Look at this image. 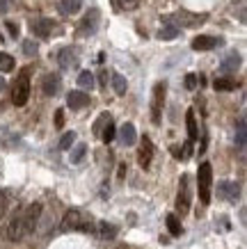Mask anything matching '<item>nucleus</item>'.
Segmentation results:
<instances>
[{
  "label": "nucleus",
  "instance_id": "f257e3e1",
  "mask_svg": "<svg viewBox=\"0 0 247 249\" xmlns=\"http://www.w3.org/2000/svg\"><path fill=\"white\" fill-rule=\"evenodd\" d=\"M94 219L82 213L80 208H71L62 219V231H82V233H94Z\"/></svg>",
  "mask_w": 247,
  "mask_h": 249
},
{
  "label": "nucleus",
  "instance_id": "f03ea898",
  "mask_svg": "<svg viewBox=\"0 0 247 249\" xmlns=\"http://www.w3.org/2000/svg\"><path fill=\"white\" fill-rule=\"evenodd\" d=\"M28 98H30V71L23 69L21 76L16 78L14 89H12V101H14V106L23 107L28 103Z\"/></svg>",
  "mask_w": 247,
  "mask_h": 249
},
{
  "label": "nucleus",
  "instance_id": "7ed1b4c3",
  "mask_svg": "<svg viewBox=\"0 0 247 249\" xmlns=\"http://www.w3.org/2000/svg\"><path fill=\"white\" fill-rule=\"evenodd\" d=\"M210 185H213V167L209 162H202L199 172H197V190H199L202 204H209L210 201Z\"/></svg>",
  "mask_w": 247,
  "mask_h": 249
},
{
  "label": "nucleus",
  "instance_id": "20e7f679",
  "mask_svg": "<svg viewBox=\"0 0 247 249\" xmlns=\"http://www.w3.org/2000/svg\"><path fill=\"white\" fill-rule=\"evenodd\" d=\"M204 21H206V14H192V12H186V9H181V12H176L174 16H167V18H165V23L174 25L176 30H179V28H197V25H202Z\"/></svg>",
  "mask_w": 247,
  "mask_h": 249
},
{
  "label": "nucleus",
  "instance_id": "39448f33",
  "mask_svg": "<svg viewBox=\"0 0 247 249\" xmlns=\"http://www.w3.org/2000/svg\"><path fill=\"white\" fill-rule=\"evenodd\" d=\"M25 235L28 233H25V224H23V211H19V213H14L12 219L2 227V238L9 242H19V240H23Z\"/></svg>",
  "mask_w": 247,
  "mask_h": 249
},
{
  "label": "nucleus",
  "instance_id": "423d86ee",
  "mask_svg": "<svg viewBox=\"0 0 247 249\" xmlns=\"http://www.w3.org/2000/svg\"><path fill=\"white\" fill-rule=\"evenodd\" d=\"M165 91H167V85L158 83L153 87V98H151V119L153 124H160V112H163V103H165Z\"/></svg>",
  "mask_w": 247,
  "mask_h": 249
},
{
  "label": "nucleus",
  "instance_id": "0eeeda50",
  "mask_svg": "<svg viewBox=\"0 0 247 249\" xmlns=\"http://www.w3.org/2000/svg\"><path fill=\"white\" fill-rule=\"evenodd\" d=\"M39 217H41V204H30L23 208V224H25V233L28 235L37 229Z\"/></svg>",
  "mask_w": 247,
  "mask_h": 249
},
{
  "label": "nucleus",
  "instance_id": "6e6552de",
  "mask_svg": "<svg viewBox=\"0 0 247 249\" xmlns=\"http://www.w3.org/2000/svg\"><path fill=\"white\" fill-rule=\"evenodd\" d=\"M176 208L181 215H186L190 211V178L183 176L181 178V188H179V196H176Z\"/></svg>",
  "mask_w": 247,
  "mask_h": 249
},
{
  "label": "nucleus",
  "instance_id": "1a4fd4ad",
  "mask_svg": "<svg viewBox=\"0 0 247 249\" xmlns=\"http://www.w3.org/2000/svg\"><path fill=\"white\" fill-rule=\"evenodd\" d=\"M30 30L35 32V37H51L53 32V21H48V18H35V21L30 23Z\"/></svg>",
  "mask_w": 247,
  "mask_h": 249
},
{
  "label": "nucleus",
  "instance_id": "9d476101",
  "mask_svg": "<svg viewBox=\"0 0 247 249\" xmlns=\"http://www.w3.org/2000/svg\"><path fill=\"white\" fill-rule=\"evenodd\" d=\"M90 103V96L85 94V91L80 89H76V91H69V96H67V106L71 107V110H82V107Z\"/></svg>",
  "mask_w": 247,
  "mask_h": 249
},
{
  "label": "nucleus",
  "instance_id": "9b49d317",
  "mask_svg": "<svg viewBox=\"0 0 247 249\" xmlns=\"http://www.w3.org/2000/svg\"><path fill=\"white\" fill-rule=\"evenodd\" d=\"M98 18H101L98 9H90V12L85 14V18L80 21V32H85V35L90 32V35H92V32L98 28Z\"/></svg>",
  "mask_w": 247,
  "mask_h": 249
},
{
  "label": "nucleus",
  "instance_id": "f8f14e48",
  "mask_svg": "<svg viewBox=\"0 0 247 249\" xmlns=\"http://www.w3.org/2000/svg\"><path fill=\"white\" fill-rule=\"evenodd\" d=\"M57 62H60L62 69H74L78 64V51L76 48H62L60 55H57Z\"/></svg>",
  "mask_w": 247,
  "mask_h": 249
},
{
  "label": "nucleus",
  "instance_id": "ddd939ff",
  "mask_svg": "<svg viewBox=\"0 0 247 249\" xmlns=\"http://www.w3.org/2000/svg\"><path fill=\"white\" fill-rule=\"evenodd\" d=\"M220 44H222V39L206 37V35L192 39V48H195V51H210V48H215V46H220Z\"/></svg>",
  "mask_w": 247,
  "mask_h": 249
},
{
  "label": "nucleus",
  "instance_id": "4468645a",
  "mask_svg": "<svg viewBox=\"0 0 247 249\" xmlns=\"http://www.w3.org/2000/svg\"><path fill=\"white\" fill-rule=\"evenodd\" d=\"M151 158H153V144H151L149 137H142V146H140V156H137V160H140V165L142 167H149Z\"/></svg>",
  "mask_w": 247,
  "mask_h": 249
},
{
  "label": "nucleus",
  "instance_id": "2eb2a0df",
  "mask_svg": "<svg viewBox=\"0 0 247 249\" xmlns=\"http://www.w3.org/2000/svg\"><path fill=\"white\" fill-rule=\"evenodd\" d=\"M60 76L57 73H48V76L44 78V94L46 96H55L57 91H60Z\"/></svg>",
  "mask_w": 247,
  "mask_h": 249
},
{
  "label": "nucleus",
  "instance_id": "dca6fc26",
  "mask_svg": "<svg viewBox=\"0 0 247 249\" xmlns=\"http://www.w3.org/2000/svg\"><path fill=\"white\" fill-rule=\"evenodd\" d=\"M238 195H240L238 183H231V181L220 183V196H225V199H229V201H236Z\"/></svg>",
  "mask_w": 247,
  "mask_h": 249
},
{
  "label": "nucleus",
  "instance_id": "f3484780",
  "mask_svg": "<svg viewBox=\"0 0 247 249\" xmlns=\"http://www.w3.org/2000/svg\"><path fill=\"white\" fill-rule=\"evenodd\" d=\"M119 140L124 146H133L135 140H137V135H135V126L133 124H124L119 128Z\"/></svg>",
  "mask_w": 247,
  "mask_h": 249
},
{
  "label": "nucleus",
  "instance_id": "a211bd4d",
  "mask_svg": "<svg viewBox=\"0 0 247 249\" xmlns=\"http://www.w3.org/2000/svg\"><path fill=\"white\" fill-rule=\"evenodd\" d=\"M238 67H240V55L238 53H229L225 60H222V64H220V71L231 73V71H236Z\"/></svg>",
  "mask_w": 247,
  "mask_h": 249
},
{
  "label": "nucleus",
  "instance_id": "6ab92c4d",
  "mask_svg": "<svg viewBox=\"0 0 247 249\" xmlns=\"http://www.w3.org/2000/svg\"><path fill=\"white\" fill-rule=\"evenodd\" d=\"M245 117H238V124H236V146H238V151H245Z\"/></svg>",
  "mask_w": 247,
  "mask_h": 249
},
{
  "label": "nucleus",
  "instance_id": "aec40b11",
  "mask_svg": "<svg viewBox=\"0 0 247 249\" xmlns=\"http://www.w3.org/2000/svg\"><path fill=\"white\" fill-rule=\"evenodd\" d=\"M186 126H188V137H190V142H195L197 137H199V128H197V121H195V110H188Z\"/></svg>",
  "mask_w": 247,
  "mask_h": 249
},
{
  "label": "nucleus",
  "instance_id": "412c9836",
  "mask_svg": "<svg viewBox=\"0 0 247 249\" xmlns=\"http://www.w3.org/2000/svg\"><path fill=\"white\" fill-rule=\"evenodd\" d=\"M80 7H82V0H62L60 2V12L67 16H74Z\"/></svg>",
  "mask_w": 247,
  "mask_h": 249
},
{
  "label": "nucleus",
  "instance_id": "4be33fe9",
  "mask_svg": "<svg viewBox=\"0 0 247 249\" xmlns=\"http://www.w3.org/2000/svg\"><path fill=\"white\" fill-rule=\"evenodd\" d=\"M213 87L217 91H231V89H236V83H233L231 78H217L215 83H213Z\"/></svg>",
  "mask_w": 247,
  "mask_h": 249
},
{
  "label": "nucleus",
  "instance_id": "5701e85b",
  "mask_svg": "<svg viewBox=\"0 0 247 249\" xmlns=\"http://www.w3.org/2000/svg\"><path fill=\"white\" fill-rule=\"evenodd\" d=\"M78 85H80V89H92L94 87V73L82 71L80 76H78Z\"/></svg>",
  "mask_w": 247,
  "mask_h": 249
},
{
  "label": "nucleus",
  "instance_id": "b1692460",
  "mask_svg": "<svg viewBox=\"0 0 247 249\" xmlns=\"http://www.w3.org/2000/svg\"><path fill=\"white\" fill-rule=\"evenodd\" d=\"M98 235H101L103 240H110V238H114V235H117V229H114L113 224H105V222H101V224H98Z\"/></svg>",
  "mask_w": 247,
  "mask_h": 249
},
{
  "label": "nucleus",
  "instance_id": "393cba45",
  "mask_svg": "<svg viewBox=\"0 0 247 249\" xmlns=\"http://www.w3.org/2000/svg\"><path fill=\"white\" fill-rule=\"evenodd\" d=\"M14 69V57L9 53H0V71L2 73H7V71H12Z\"/></svg>",
  "mask_w": 247,
  "mask_h": 249
},
{
  "label": "nucleus",
  "instance_id": "a878e982",
  "mask_svg": "<svg viewBox=\"0 0 247 249\" xmlns=\"http://www.w3.org/2000/svg\"><path fill=\"white\" fill-rule=\"evenodd\" d=\"M167 229H170V233L172 235H181V222H179V217L176 215H167Z\"/></svg>",
  "mask_w": 247,
  "mask_h": 249
},
{
  "label": "nucleus",
  "instance_id": "bb28decb",
  "mask_svg": "<svg viewBox=\"0 0 247 249\" xmlns=\"http://www.w3.org/2000/svg\"><path fill=\"white\" fill-rule=\"evenodd\" d=\"M179 35V30L174 28V25H170V23H165V28H160V32H158V37L165 39V41H170V39H174Z\"/></svg>",
  "mask_w": 247,
  "mask_h": 249
},
{
  "label": "nucleus",
  "instance_id": "cd10ccee",
  "mask_svg": "<svg viewBox=\"0 0 247 249\" xmlns=\"http://www.w3.org/2000/svg\"><path fill=\"white\" fill-rule=\"evenodd\" d=\"M114 133H117V130H114V124H113V119L108 121V124H105V128H103V133H101V137H103V142L105 144H110L114 140Z\"/></svg>",
  "mask_w": 247,
  "mask_h": 249
},
{
  "label": "nucleus",
  "instance_id": "c85d7f7f",
  "mask_svg": "<svg viewBox=\"0 0 247 249\" xmlns=\"http://www.w3.org/2000/svg\"><path fill=\"white\" fill-rule=\"evenodd\" d=\"M113 87L117 94H126V80H124V76H119V73H113Z\"/></svg>",
  "mask_w": 247,
  "mask_h": 249
},
{
  "label": "nucleus",
  "instance_id": "c756f323",
  "mask_svg": "<svg viewBox=\"0 0 247 249\" xmlns=\"http://www.w3.org/2000/svg\"><path fill=\"white\" fill-rule=\"evenodd\" d=\"M140 2H142V0H117L119 9H126V12H133V9H137V7H140Z\"/></svg>",
  "mask_w": 247,
  "mask_h": 249
},
{
  "label": "nucleus",
  "instance_id": "7c9ffc66",
  "mask_svg": "<svg viewBox=\"0 0 247 249\" xmlns=\"http://www.w3.org/2000/svg\"><path fill=\"white\" fill-rule=\"evenodd\" d=\"M85 153H87V146H85V144H78L74 149V153H71V162H80V160L85 158Z\"/></svg>",
  "mask_w": 247,
  "mask_h": 249
},
{
  "label": "nucleus",
  "instance_id": "2f4dec72",
  "mask_svg": "<svg viewBox=\"0 0 247 249\" xmlns=\"http://www.w3.org/2000/svg\"><path fill=\"white\" fill-rule=\"evenodd\" d=\"M76 142V135L74 133H64V135H62V140H60V149H64V151H67V149H71V144Z\"/></svg>",
  "mask_w": 247,
  "mask_h": 249
},
{
  "label": "nucleus",
  "instance_id": "473e14b6",
  "mask_svg": "<svg viewBox=\"0 0 247 249\" xmlns=\"http://www.w3.org/2000/svg\"><path fill=\"white\" fill-rule=\"evenodd\" d=\"M5 213H7V195L0 190V219L5 217Z\"/></svg>",
  "mask_w": 247,
  "mask_h": 249
},
{
  "label": "nucleus",
  "instance_id": "72a5a7b5",
  "mask_svg": "<svg viewBox=\"0 0 247 249\" xmlns=\"http://www.w3.org/2000/svg\"><path fill=\"white\" fill-rule=\"evenodd\" d=\"M23 51H25V55H35L37 53V44H35L32 39H28V41L23 44Z\"/></svg>",
  "mask_w": 247,
  "mask_h": 249
},
{
  "label": "nucleus",
  "instance_id": "f704fd0d",
  "mask_svg": "<svg viewBox=\"0 0 247 249\" xmlns=\"http://www.w3.org/2000/svg\"><path fill=\"white\" fill-rule=\"evenodd\" d=\"M186 87H188V89H195V87H197V76H195V73H188V76H186Z\"/></svg>",
  "mask_w": 247,
  "mask_h": 249
},
{
  "label": "nucleus",
  "instance_id": "c9c22d12",
  "mask_svg": "<svg viewBox=\"0 0 247 249\" xmlns=\"http://www.w3.org/2000/svg\"><path fill=\"white\" fill-rule=\"evenodd\" d=\"M190 153H192V142H186V144H183V153H181V158H183V160L190 158Z\"/></svg>",
  "mask_w": 247,
  "mask_h": 249
},
{
  "label": "nucleus",
  "instance_id": "e433bc0d",
  "mask_svg": "<svg viewBox=\"0 0 247 249\" xmlns=\"http://www.w3.org/2000/svg\"><path fill=\"white\" fill-rule=\"evenodd\" d=\"M7 30H9V35H14L16 37V35H19V25H14L12 21H7Z\"/></svg>",
  "mask_w": 247,
  "mask_h": 249
},
{
  "label": "nucleus",
  "instance_id": "4c0bfd02",
  "mask_svg": "<svg viewBox=\"0 0 247 249\" xmlns=\"http://www.w3.org/2000/svg\"><path fill=\"white\" fill-rule=\"evenodd\" d=\"M9 9V0H0V14H5Z\"/></svg>",
  "mask_w": 247,
  "mask_h": 249
},
{
  "label": "nucleus",
  "instance_id": "58836bf2",
  "mask_svg": "<svg viewBox=\"0 0 247 249\" xmlns=\"http://www.w3.org/2000/svg\"><path fill=\"white\" fill-rule=\"evenodd\" d=\"M55 124H57V128H62V124H64V114H62V110H57V119H55Z\"/></svg>",
  "mask_w": 247,
  "mask_h": 249
},
{
  "label": "nucleus",
  "instance_id": "ea45409f",
  "mask_svg": "<svg viewBox=\"0 0 247 249\" xmlns=\"http://www.w3.org/2000/svg\"><path fill=\"white\" fill-rule=\"evenodd\" d=\"M2 89H5V78L0 76V91H2Z\"/></svg>",
  "mask_w": 247,
  "mask_h": 249
},
{
  "label": "nucleus",
  "instance_id": "a19ab883",
  "mask_svg": "<svg viewBox=\"0 0 247 249\" xmlns=\"http://www.w3.org/2000/svg\"><path fill=\"white\" fill-rule=\"evenodd\" d=\"M117 249H128V247H117Z\"/></svg>",
  "mask_w": 247,
  "mask_h": 249
}]
</instances>
